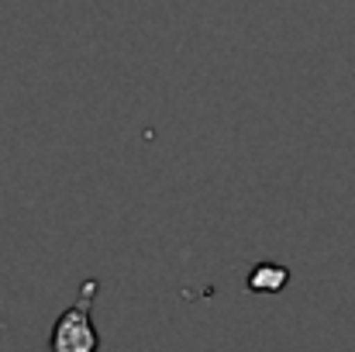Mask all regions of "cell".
<instances>
[{
  "mask_svg": "<svg viewBox=\"0 0 355 352\" xmlns=\"http://www.w3.org/2000/svg\"><path fill=\"white\" fill-rule=\"evenodd\" d=\"M97 280H87L80 287V297L73 308H66L49 335V349L52 352H97L101 349V335L94 325V297H97Z\"/></svg>",
  "mask_w": 355,
  "mask_h": 352,
  "instance_id": "1",
  "label": "cell"
},
{
  "mask_svg": "<svg viewBox=\"0 0 355 352\" xmlns=\"http://www.w3.org/2000/svg\"><path fill=\"white\" fill-rule=\"evenodd\" d=\"M286 283H290V269L279 266V262H259L245 280V287L252 294H279Z\"/></svg>",
  "mask_w": 355,
  "mask_h": 352,
  "instance_id": "2",
  "label": "cell"
}]
</instances>
